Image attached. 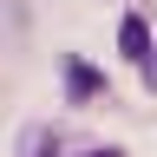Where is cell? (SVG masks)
I'll list each match as a JSON object with an SVG mask.
<instances>
[{
    "mask_svg": "<svg viewBox=\"0 0 157 157\" xmlns=\"http://www.w3.org/2000/svg\"><path fill=\"white\" fill-rule=\"evenodd\" d=\"M59 72H66V92H72V105H85V98H98V92H105V72H98L92 66V59H59Z\"/></svg>",
    "mask_w": 157,
    "mask_h": 157,
    "instance_id": "1",
    "label": "cell"
},
{
    "mask_svg": "<svg viewBox=\"0 0 157 157\" xmlns=\"http://www.w3.org/2000/svg\"><path fill=\"white\" fill-rule=\"evenodd\" d=\"M118 52L124 59H151V20L144 13H131L124 26H118Z\"/></svg>",
    "mask_w": 157,
    "mask_h": 157,
    "instance_id": "2",
    "label": "cell"
},
{
    "mask_svg": "<svg viewBox=\"0 0 157 157\" xmlns=\"http://www.w3.org/2000/svg\"><path fill=\"white\" fill-rule=\"evenodd\" d=\"M26 157H59V144H52V131H46V124L26 131Z\"/></svg>",
    "mask_w": 157,
    "mask_h": 157,
    "instance_id": "3",
    "label": "cell"
},
{
    "mask_svg": "<svg viewBox=\"0 0 157 157\" xmlns=\"http://www.w3.org/2000/svg\"><path fill=\"white\" fill-rule=\"evenodd\" d=\"M85 157H124V151H85Z\"/></svg>",
    "mask_w": 157,
    "mask_h": 157,
    "instance_id": "4",
    "label": "cell"
}]
</instances>
